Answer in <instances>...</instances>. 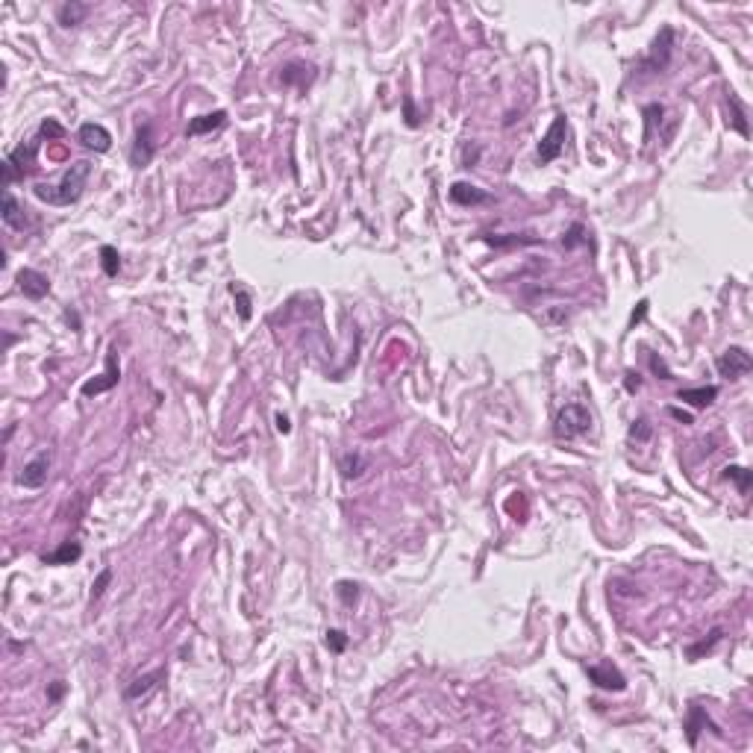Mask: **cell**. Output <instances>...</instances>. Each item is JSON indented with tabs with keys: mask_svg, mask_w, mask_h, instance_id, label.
Returning <instances> with one entry per match:
<instances>
[{
	"mask_svg": "<svg viewBox=\"0 0 753 753\" xmlns=\"http://www.w3.org/2000/svg\"><path fill=\"white\" fill-rule=\"evenodd\" d=\"M91 174V162L80 159L68 168V171L62 174V180L56 186L51 183H36L33 186V194L41 201V203H51V206H71V203H77L80 201V194L86 188V180Z\"/></svg>",
	"mask_w": 753,
	"mask_h": 753,
	"instance_id": "obj_1",
	"label": "cell"
},
{
	"mask_svg": "<svg viewBox=\"0 0 753 753\" xmlns=\"http://www.w3.org/2000/svg\"><path fill=\"white\" fill-rule=\"evenodd\" d=\"M589 427H592L589 409L580 406V403H568L560 409V415H556L553 433H556V439H577V435L589 433Z\"/></svg>",
	"mask_w": 753,
	"mask_h": 753,
	"instance_id": "obj_2",
	"label": "cell"
},
{
	"mask_svg": "<svg viewBox=\"0 0 753 753\" xmlns=\"http://www.w3.org/2000/svg\"><path fill=\"white\" fill-rule=\"evenodd\" d=\"M565 133H568V121L565 115H556L550 130L545 133V138L539 141V162L550 165L553 159H560V153L565 151Z\"/></svg>",
	"mask_w": 753,
	"mask_h": 753,
	"instance_id": "obj_3",
	"label": "cell"
},
{
	"mask_svg": "<svg viewBox=\"0 0 753 753\" xmlns=\"http://www.w3.org/2000/svg\"><path fill=\"white\" fill-rule=\"evenodd\" d=\"M715 368H718V374L727 377V380H739V377H744V374L753 368V359H750V353H747L744 348H727V350L715 359Z\"/></svg>",
	"mask_w": 753,
	"mask_h": 753,
	"instance_id": "obj_4",
	"label": "cell"
},
{
	"mask_svg": "<svg viewBox=\"0 0 753 753\" xmlns=\"http://www.w3.org/2000/svg\"><path fill=\"white\" fill-rule=\"evenodd\" d=\"M47 471H51V450H39L30 463L21 468L18 482L24 485V489H41V485L47 482Z\"/></svg>",
	"mask_w": 753,
	"mask_h": 753,
	"instance_id": "obj_5",
	"label": "cell"
},
{
	"mask_svg": "<svg viewBox=\"0 0 753 753\" xmlns=\"http://www.w3.org/2000/svg\"><path fill=\"white\" fill-rule=\"evenodd\" d=\"M118 380H121L118 353H115V348H109V353H106V371H103V377H101V380H89V383H83V395H86V398H94V395H101V392H109V388H115V385H118Z\"/></svg>",
	"mask_w": 753,
	"mask_h": 753,
	"instance_id": "obj_6",
	"label": "cell"
},
{
	"mask_svg": "<svg viewBox=\"0 0 753 753\" xmlns=\"http://www.w3.org/2000/svg\"><path fill=\"white\" fill-rule=\"evenodd\" d=\"M153 153H156L153 124H141L138 133H136V141H133V153H130V159H133V165L144 168V165H148V162L153 159Z\"/></svg>",
	"mask_w": 753,
	"mask_h": 753,
	"instance_id": "obj_7",
	"label": "cell"
},
{
	"mask_svg": "<svg viewBox=\"0 0 753 753\" xmlns=\"http://www.w3.org/2000/svg\"><path fill=\"white\" fill-rule=\"evenodd\" d=\"M18 285H21V291L30 300H41L47 291H51V280H47L41 271H36V268H21L18 271Z\"/></svg>",
	"mask_w": 753,
	"mask_h": 753,
	"instance_id": "obj_8",
	"label": "cell"
},
{
	"mask_svg": "<svg viewBox=\"0 0 753 753\" xmlns=\"http://www.w3.org/2000/svg\"><path fill=\"white\" fill-rule=\"evenodd\" d=\"M589 679H592L595 686L606 689V692H621V689L627 686V679H624V674H621L618 668H612L610 662L592 665V668H589Z\"/></svg>",
	"mask_w": 753,
	"mask_h": 753,
	"instance_id": "obj_9",
	"label": "cell"
},
{
	"mask_svg": "<svg viewBox=\"0 0 753 753\" xmlns=\"http://www.w3.org/2000/svg\"><path fill=\"white\" fill-rule=\"evenodd\" d=\"M77 138H80L83 148L97 151V153H106V151L112 148V136H109V130L101 127V124H83L80 133H77Z\"/></svg>",
	"mask_w": 753,
	"mask_h": 753,
	"instance_id": "obj_10",
	"label": "cell"
},
{
	"mask_svg": "<svg viewBox=\"0 0 753 753\" xmlns=\"http://www.w3.org/2000/svg\"><path fill=\"white\" fill-rule=\"evenodd\" d=\"M671 41H674V30L665 27L662 36L653 41V51H650V59H647V68L650 71H662L668 65V56H671Z\"/></svg>",
	"mask_w": 753,
	"mask_h": 753,
	"instance_id": "obj_11",
	"label": "cell"
},
{
	"mask_svg": "<svg viewBox=\"0 0 753 753\" xmlns=\"http://www.w3.org/2000/svg\"><path fill=\"white\" fill-rule=\"evenodd\" d=\"M450 201L463 203V206H477V203H489L492 198L482 188L471 186V183H453L450 186Z\"/></svg>",
	"mask_w": 753,
	"mask_h": 753,
	"instance_id": "obj_12",
	"label": "cell"
},
{
	"mask_svg": "<svg viewBox=\"0 0 753 753\" xmlns=\"http://www.w3.org/2000/svg\"><path fill=\"white\" fill-rule=\"evenodd\" d=\"M224 121H227V112L224 109H215L209 115H198V118H191L188 121V136H203V133H212L218 127H224Z\"/></svg>",
	"mask_w": 753,
	"mask_h": 753,
	"instance_id": "obj_13",
	"label": "cell"
},
{
	"mask_svg": "<svg viewBox=\"0 0 753 753\" xmlns=\"http://www.w3.org/2000/svg\"><path fill=\"white\" fill-rule=\"evenodd\" d=\"M4 224L12 230H24L27 227V209H24L12 191H4Z\"/></svg>",
	"mask_w": 753,
	"mask_h": 753,
	"instance_id": "obj_14",
	"label": "cell"
},
{
	"mask_svg": "<svg viewBox=\"0 0 753 753\" xmlns=\"http://www.w3.org/2000/svg\"><path fill=\"white\" fill-rule=\"evenodd\" d=\"M165 677V671L159 668V671H151V674H144V677H136L133 683L127 686V692H124V697L127 700H138V697H144V694H151L156 686H159V679Z\"/></svg>",
	"mask_w": 753,
	"mask_h": 753,
	"instance_id": "obj_15",
	"label": "cell"
},
{
	"mask_svg": "<svg viewBox=\"0 0 753 753\" xmlns=\"http://www.w3.org/2000/svg\"><path fill=\"white\" fill-rule=\"evenodd\" d=\"M683 403H692L694 409H703V406H709L715 398H718V388L715 385H700V388H679V395H677Z\"/></svg>",
	"mask_w": 753,
	"mask_h": 753,
	"instance_id": "obj_16",
	"label": "cell"
},
{
	"mask_svg": "<svg viewBox=\"0 0 753 753\" xmlns=\"http://www.w3.org/2000/svg\"><path fill=\"white\" fill-rule=\"evenodd\" d=\"M707 727H709V730H715V733L721 736V730H718V727L709 721V715L703 712L700 707H692V709H689V721H686V730H689V744H692V747L697 744V733H700V730H707Z\"/></svg>",
	"mask_w": 753,
	"mask_h": 753,
	"instance_id": "obj_17",
	"label": "cell"
},
{
	"mask_svg": "<svg viewBox=\"0 0 753 753\" xmlns=\"http://www.w3.org/2000/svg\"><path fill=\"white\" fill-rule=\"evenodd\" d=\"M80 556H83V547L77 542H65L54 553H44V565H71V562H77Z\"/></svg>",
	"mask_w": 753,
	"mask_h": 753,
	"instance_id": "obj_18",
	"label": "cell"
},
{
	"mask_svg": "<svg viewBox=\"0 0 753 753\" xmlns=\"http://www.w3.org/2000/svg\"><path fill=\"white\" fill-rule=\"evenodd\" d=\"M86 15H89V6H86V4H77V0H71V4H62V6L56 9V18H59L62 27H77V24L86 21Z\"/></svg>",
	"mask_w": 753,
	"mask_h": 753,
	"instance_id": "obj_19",
	"label": "cell"
},
{
	"mask_svg": "<svg viewBox=\"0 0 753 753\" xmlns=\"http://www.w3.org/2000/svg\"><path fill=\"white\" fill-rule=\"evenodd\" d=\"M368 471V459L362 453H345L342 456V477L345 480H356Z\"/></svg>",
	"mask_w": 753,
	"mask_h": 753,
	"instance_id": "obj_20",
	"label": "cell"
},
{
	"mask_svg": "<svg viewBox=\"0 0 753 753\" xmlns=\"http://www.w3.org/2000/svg\"><path fill=\"white\" fill-rule=\"evenodd\" d=\"M721 477H724V480H733V482L739 485V492H742V495L750 492V480H753V474H750L747 468H742V465H727Z\"/></svg>",
	"mask_w": 753,
	"mask_h": 753,
	"instance_id": "obj_21",
	"label": "cell"
},
{
	"mask_svg": "<svg viewBox=\"0 0 753 753\" xmlns=\"http://www.w3.org/2000/svg\"><path fill=\"white\" fill-rule=\"evenodd\" d=\"M721 636H724L721 630H712L709 639H703L700 645H689V647H686V657H689V659H700V653H709V650L721 642Z\"/></svg>",
	"mask_w": 753,
	"mask_h": 753,
	"instance_id": "obj_22",
	"label": "cell"
},
{
	"mask_svg": "<svg viewBox=\"0 0 753 753\" xmlns=\"http://www.w3.org/2000/svg\"><path fill=\"white\" fill-rule=\"evenodd\" d=\"M101 262H103L106 277H118V271H121V256H118V251L112 245H103L101 248Z\"/></svg>",
	"mask_w": 753,
	"mask_h": 753,
	"instance_id": "obj_23",
	"label": "cell"
},
{
	"mask_svg": "<svg viewBox=\"0 0 753 753\" xmlns=\"http://www.w3.org/2000/svg\"><path fill=\"white\" fill-rule=\"evenodd\" d=\"M653 435V424L647 418H636L633 424H630V439L633 442H647Z\"/></svg>",
	"mask_w": 753,
	"mask_h": 753,
	"instance_id": "obj_24",
	"label": "cell"
},
{
	"mask_svg": "<svg viewBox=\"0 0 753 753\" xmlns=\"http://www.w3.org/2000/svg\"><path fill=\"white\" fill-rule=\"evenodd\" d=\"M730 103H733V124H736V130L742 133V136H747L750 133V127H747V118H744V106L736 101V94L730 91Z\"/></svg>",
	"mask_w": 753,
	"mask_h": 753,
	"instance_id": "obj_25",
	"label": "cell"
},
{
	"mask_svg": "<svg viewBox=\"0 0 753 753\" xmlns=\"http://www.w3.org/2000/svg\"><path fill=\"white\" fill-rule=\"evenodd\" d=\"M230 291L238 298V315H241V321H248L251 318V298H248V291L241 288V285H230Z\"/></svg>",
	"mask_w": 753,
	"mask_h": 753,
	"instance_id": "obj_26",
	"label": "cell"
},
{
	"mask_svg": "<svg viewBox=\"0 0 753 753\" xmlns=\"http://www.w3.org/2000/svg\"><path fill=\"white\" fill-rule=\"evenodd\" d=\"M109 582H112V571H109V568H103L101 574H97L94 586H91V600H97V597H101V595L106 592V586H109Z\"/></svg>",
	"mask_w": 753,
	"mask_h": 753,
	"instance_id": "obj_27",
	"label": "cell"
},
{
	"mask_svg": "<svg viewBox=\"0 0 753 753\" xmlns=\"http://www.w3.org/2000/svg\"><path fill=\"white\" fill-rule=\"evenodd\" d=\"M327 645H330L335 653H342V650H345V645H348V639H345V633H342V630H330V633H327Z\"/></svg>",
	"mask_w": 753,
	"mask_h": 753,
	"instance_id": "obj_28",
	"label": "cell"
},
{
	"mask_svg": "<svg viewBox=\"0 0 753 753\" xmlns=\"http://www.w3.org/2000/svg\"><path fill=\"white\" fill-rule=\"evenodd\" d=\"M356 595H359V592H356V582H348V580H345V582H338V597H342L345 603H353Z\"/></svg>",
	"mask_w": 753,
	"mask_h": 753,
	"instance_id": "obj_29",
	"label": "cell"
},
{
	"mask_svg": "<svg viewBox=\"0 0 753 753\" xmlns=\"http://www.w3.org/2000/svg\"><path fill=\"white\" fill-rule=\"evenodd\" d=\"M39 136H47V138H62V136H65V130L56 124V121H44V124H41V130H39Z\"/></svg>",
	"mask_w": 753,
	"mask_h": 753,
	"instance_id": "obj_30",
	"label": "cell"
},
{
	"mask_svg": "<svg viewBox=\"0 0 753 753\" xmlns=\"http://www.w3.org/2000/svg\"><path fill=\"white\" fill-rule=\"evenodd\" d=\"M650 368L657 371V374H662V380H671V371H668V365H665V362H662V359H659L657 353L650 356Z\"/></svg>",
	"mask_w": 753,
	"mask_h": 753,
	"instance_id": "obj_31",
	"label": "cell"
},
{
	"mask_svg": "<svg viewBox=\"0 0 753 753\" xmlns=\"http://www.w3.org/2000/svg\"><path fill=\"white\" fill-rule=\"evenodd\" d=\"M624 385H627V392H639V385H642L639 374H636V371H630V374H627V380H624Z\"/></svg>",
	"mask_w": 753,
	"mask_h": 753,
	"instance_id": "obj_32",
	"label": "cell"
},
{
	"mask_svg": "<svg viewBox=\"0 0 753 753\" xmlns=\"http://www.w3.org/2000/svg\"><path fill=\"white\" fill-rule=\"evenodd\" d=\"M274 421H277V430H280V433H291V421L283 415V412H277V418H274Z\"/></svg>",
	"mask_w": 753,
	"mask_h": 753,
	"instance_id": "obj_33",
	"label": "cell"
},
{
	"mask_svg": "<svg viewBox=\"0 0 753 753\" xmlns=\"http://www.w3.org/2000/svg\"><path fill=\"white\" fill-rule=\"evenodd\" d=\"M668 412H671V415H674L677 421H683V424H692V415H689V412H683V409H674V406H671Z\"/></svg>",
	"mask_w": 753,
	"mask_h": 753,
	"instance_id": "obj_34",
	"label": "cell"
},
{
	"mask_svg": "<svg viewBox=\"0 0 753 753\" xmlns=\"http://www.w3.org/2000/svg\"><path fill=\"white\" fill-rule=\"evenodd\" d=\"M62 694H65V683H62V679H56V683L51 686V700H59Z\"/></svg>",
	"mask_w": 753,
	"mask_h": 753,
	"instance_id": "obj_35",
	"label": "cell"
},
{
	"mask_svg": "<svg viewBox=\"0 0 753 753\" xmlns=\"http://www.w3.org/2000/svg\"><path fill=\"white\" fill-rule=\"evenodd\" d=\"M645 312H647V300H642V303H639V309H636V312H633V324H636V321H642V318H645Z\"/></svg>",
	"mask_w": 753,
	"mask_h": 753,
	"instance_id": "obj_36",
	"label": "cell"
}]
</instances>
